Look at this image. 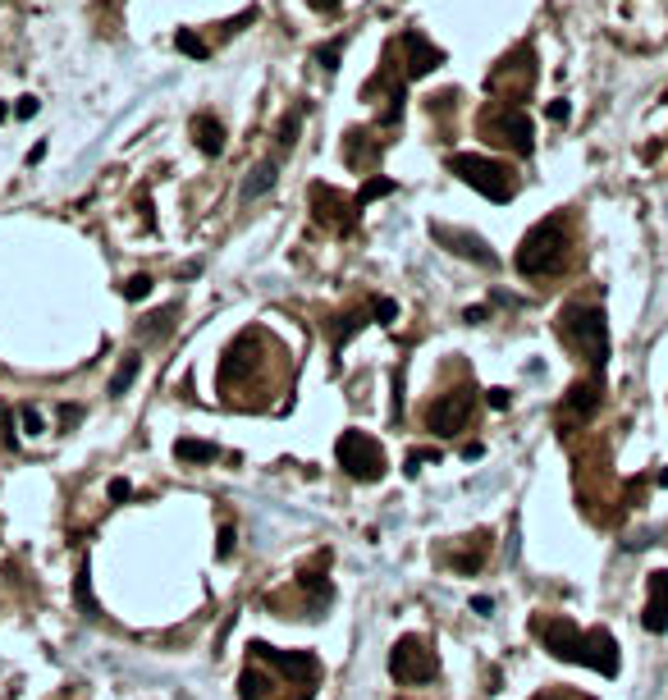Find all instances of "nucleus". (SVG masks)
I'll use <instances>...</instances> for the list:
<instances>
[{"mask_svg":"<svg viewBox=\"0 0 668 700\" xmlns=\"http://www.w3.org/2000/svg\"><path fill=\"white\" fill-rule=\"evenodd\" d=\"M536 636L545 641V650H550L554 659H563V664H586V668H595V673H604V678L618 673V641L604 632V627L582 632L572 618H540Z\"/></svg>","mask_w":668,"mask_h":700,"instance_id":"obj_1","label":"nucleus"},{"mask_svg":"<svg viewBox=\"0 0 668 700\" xmlns=\"http://www.w3.org/2000/svg\"><path fill=\"white\" fill-rule=\"evenodd\" d=\"M559 334L572 353H582L591 367L609 362V321H604V307H582L572 302L559 312Z\"/></svg>","mask_w":668,"mask_h":700,"instance_id":"obj_2","label":"nucleus"},{"mask_svg":"<svg viewBox=\"0 0 668 700\" xmlns=\"http://www.w3.org/2000/svg\"><path fill=\"white\" fill-rule=\"evenodd\" d=\"M563 257H568V225H563V216H550L522 238L513 266H518L522 275H554V270L563 266Z\"/></svg>","mask_w":668,"mask_h":700,"instance_id":"obj_3","label":"nucleus"},{"mask_svg":"<svg viewBox=\"0 0 668 700\" xmlns=\"http://www.w3.org/2000/svg\"><path fill=\"white\" fill-rule=\"evenodd\" d=\"M449 170L463 184H472L476 193H485L490 202H508L518 193V174L508 170L504 161H490V156H449Z\"/></svg>","mask_w":668,"mask_h":700,"instance_id":"obj_4","label":"nucleus"},{"mask_svg":"<svg viewBox=\"0 0 668 700\" xmlns=\"http://www.w3.org/2000/svg\"><path fill=\"white\" fill-rule=\"evenodd\" d=\"M481 138H490L495 147H513L518 156H531L536 147V129H531V119L522 106H485L481 110Z\"/></svg>","mask_w":668,"mask_h":700,"instance_id":"obj_5","label":"nucleus"},{"mask_svg":"<svg viewBox=\"0 0 668 700\" xmlns=\"http://www.w3.org/2000/svg\"><path fill=\"white\" fill-rule=\"evenodd\" d=\"M334 458H339V467H344L353 481H380L385 476V449H380V440H371V435L362 431H344L339 435V444H334Z\"/></svg>","mask_w":668,"mask_h":700,"instance_id":"obj_6","label":"nucleus"},{"mask_svg":"<svg viewBox=\"0 0 668 700\" xmlns=\"http://www.w3.org/2000/svg\"><path fill=\"white\" fill-rule=\"evenodd\" d=\"M389 673L403 682V687H421V682H431L440 673V659L435 650L421 641V636H399L394 650H389Z\"/></svg>","mask_w":668,"mask_h":700,"instance_id":"obj_7","label":"nucleus"},{"mask_svg":"<svg viewBox=\"0 0 668 700\" xmlns=\"http://www.w3.org/2000/svg\"><path fill=\"white\" fill-rule=\"evenodd\" d=\"M531 60H536L531 46H518V51L504 55V60L495 65V74H490V92L508 97L504 106H518V101L531 92V83H536V65H531Z\"/></svg>","mask_w":668,"mask_h":700,"instance_id":"obj_8","label":"nucleus"},{"mask_svg":"<svg viewBox=\"0 0 668 700\" xmlns=\"http://www.w3.org/2000/svg\"><path fill=\"white\" fill-rule=\"evenodd\" d=\"M472 408H476L472 389H449V394H440V399L426 408V426H431L435 435H458L467 421H472Z\"/></svg>","mask_w":668,"mask_h":700,"instance_id":"obj_9","label":"nucleus"},{"mask_svg":"<svg viewBox=\"0 0 668 700\" xmlns=\"http://www.w3.org/2000/svg\"><path fill=\"white\" fill-rule=\"evenodd\" d=\"M252 655H257L261 664H275L284 678H298L307 691L321 678V659H316L312 650H275V646H266V641H252Z\"/></svg>","mask_w":668,"mask_h":700,"instance_id":"obj_10","label":"nucleus"},{"mask_svg":"<svg viewBox=\"0 0 668 700\" xmlns=\"http://www.w3.org/2000/svg\"><path fill=\"white\" fill-rule=\"evenodd\" d=\"M394 46H399L403 60H408V65H403V74H408V78H421V74H431V69L444 65V51H440V46H431L421 33H403Z\"/></svg>","mask_w":668,"mask_h":700,"instance_id":"obj_11","label":"nucleus"},{"mask_svg":"<svg viewBox=\"0 0 668 700\" xmlns=\"http://www.w3.org/2000/svg\"><path fill=\"white\" fill-rule=\"evenodd\" d=\"M600 399H604V385H600V380H577V385L563 394L559 417H563V421H591L595 408H600Z\"/></svg>","mask_w":668,"mask_h":700,"instance_id":"obj_12","label":"nucleus"},{"mask_svg":"<svg viewBox=\"0 0 668 700\" xmlns=\"http://www.w3.org/2000/svg\"><path fill=\"white\" fill-rule=\"evenodd\" d=\"M431 234H435V243H449V252H458V257H472V261H481V266H499V257L485 248V238L467 234V229L431 225Z\"/></svg>","mask_w":668,"mask_h":700,"instance_id":"obj_13","label":"nucleus"},{"mask_svg":"<svg viewBox=\"0 0 668 700\" xmlns=\"http://www.w3.org/2000/svg\"><path fill=\"white\" fill-rule=\"evenodd\" d=\"M646 632H668V572H650L646 582V609H641Z\"/></svg>","mask_w":668,"mask_h":700,"instance_id":"obj_14","label":"nucleus"},{"mask_svg":"<svg viewBox=\"0 0 668 700\" xmlns=\"http://www.w3.org/2000/svg\"><path fill=\"white\" fill-rule=\"evenodd\" d=\"M312 206H316V220H325V225L334 229H353V211L357 202H344V197L334 193V188H312Z\"/></svg>","mask_w":668,"mask_h":700,"instance_id":"obj_15","label":"nucleus"},{"mask_svg":"<svg viewBox=\"0 0 668 700\" xmlns=\"http://www.w3.org/2000/svg\"><path fill=\"white\" fill-rule=\"evenodd\" d=\"M188 133H193L197 151H206V156H220V151H225V124H220L216 115H193Z\"/></svg>","mask_w":668,"mask_h":700,"instance_id":"obj_16","label":"nucleus"},{"mask_svg":"<svg viewBox=\"0 0 668 700\" xmlns=\"http://www.w3.org/2000/svg\"><path fill=\"white\" fill-rule=\"evenodd\" d=\"M174 458H179V463H216L220 449L206 440H179L174 444Z\"/></svg>","mask_w":668,"mask_h":700,"instance_id":"obj_17","label":"nucleus"},{"mask_svg":"<svg viewBox=\"0 0 668 700\" xmlns=\"http://www.w3.org/2000/svg\"><path fill=\"white\" fill-rule=\"evenodd\" d=\"M174 316H179V307H161L156 316H147V325H142V339H165L170 334V325H174Z\"/></svg>","mask_w":668,"mask_h":700,"instance_id":"obj_18","label":"nucleus"},{"mask_svg":"<svg viewBox=\"0 0 668 700\" xmlns=\"http://www.w3.org/2000/svg\"><path fill=\"white\" fill-rule=\"evenodd\" d=\"M74 595H78V609H83L87 618H97V600H92V572H87V563H83V568H78Z\"/></svg>","mask_w":668,"mask_h":700,"instance_id":"obj_19","label":"nucleus"},{"mask_svg":"<svg viewBox=\"0 0 668 700\" xmlns=\"http://www.w3.org/2000/svg\"><path fill=\"white\" fill-rule=\"evenodd\" d=\"M138 367H142V357H124V367H119L115 380H110V394H129V385L138 380Z\"/></svg>","mask_w":668,"mask_h":700,"instance_id":"obj_20","label":"nucleus"},{"mask_svg":"<svg viewBox=\"0 0 668 700\" xmlns=\"http://www.w3.org/2000/svg\"><path fill=\"white\" fill-rule=\"evenodd\" d=\"M270 184H275V165H257V179H248V184H243V197H261Z\"/></svg>","mask_w":668,"mask_h":700,"instance_id":"obj_21","label":"nucleus"},{"mask_svg":"<svg viewBox=\"0 0 668 700\" xmlns=\"http://www.w3.org/2000/svg\"><path fill=\"white\" fill-rule=\"evenodd\" d=\"M385 193H394V179H371V184L353 197V202H357V211H362V206H367V202H376V197H385Z\"/></svg>","mask_w":668,"mask_h":700,"instance_id":"obj_22","label":"nucleus"},{"mask_svg":"<svg viewBox=\"0 0 668 700\" xmlns=\"http://www.w3.org/2000/svg\"><path fill=\"white\" fill-rule=\"evenodd\" d=\"M174 46L184 55H193V60H206V42L197 33H188V28H179V37H174Z\"/></svg>","mask_w":668,"mask_h":700,"instance_id":"obj_23","label":"nucleus"},{"mask_svg":"<svg viewBox=\"0 0 668 700\" xmlns=\"http://www.w3.org/2000/svg\"><path fill=\"white\" fill-rule=\"evenodd\" d=\"M367 321V316H339V325H334V353H344V344H348V334L357 330V325Z\"/></svg>","mask_w":668,"mask_h":700,"instance_id":"obj_24","label":"nucleus"},{"mask_svg":"<svg viewBox=\"0 0 668 700\" xmlns=\"http://www.w3.org/2000/svg\"><path fill=\"white\" fill-rule=\"evenodd\" d=\"M421 463H440V449H412V453H408V467H403V472L417 476Z\"/></svg>","mask_w":668,"mask_h":700,"instance_id":"obj_25","label":"nucleus"},{"mask_svg":"<svg viewBox=\"0 0 668 700\" xmlns=\"http://www.w3.org/2000/svg\"><path fill=\"white\" fill-rule=\"evenodd\" d=\"M371 312H376V321H394V316H399V302H394V298H376V302H371Z\"/></svg>","mask_w":668,"mask_h":700,"instance_id":"obj_26","label":"nucleus"},{"mask_svg":"<svg viewBox=\"0 0 668 700\" xmlns=\"http://www.w3.org/2000/svg\"><path fill=\"white\" fill-rule=\"evenodd\" d=\"M147 289H151L147 275H133V280L124 284V298H147Z\"/></svg>","mask_w":668,"mask_h":700,"instance_id":"obj_27","label":"nucleus"},{"mask_svg":"<svg viewBox=\"0 0 668 700\" xmlns=\"http://www.w3.org/2000/svg\"><path fill=\"white\" fill-rule=\"evenodd\" d=\"M0 444L14 449V431H10V408H0Z\"/></svg>","mask_w":668,"mask_h":700,"instance_id":"obj_28","label":"nucleus"},{"mask_svg":"<svg viewBox=\"0 0 668 700\" xmlns=\"http://www.w3.org/2000/svg\"><path fill=\"white\" fill-rule=\"evenodd\" d=\"M216 554H220V559H229V554H234V527H225V531H220V545H216Z\"/></svg>","mask_w":668,"mask_h":700,"instance_id":"obj_29","label":"nucleus"},{"mask_svg":"<svg viewBox=\"0 0 668 700\" xmlns=\"http://www.w3.org/2000/svg\"><path fill=\"white\" fill-rule=\"evenodd\" d=\"M339 55H344V42H334L330 51H321V65L325 69H339Z\"/></svg>","mask_w":668,"mask_h":700,"instance_id":"obj_30","label":"nucleus"},{"mask_svg":"<svg viewBox=\"0 0 668 700\" xmlns=\"http://www.w3.org/2000/svg\"><path fill=\"white\" fill-rule=\"evenodd\" d=\"M23 431H28V435H37V431H42V417H37L33 408H23Z\"/></svg>","mask_w":668,"mask_h":700,"instance_id":"obj_31","label":"nucleus"},{"mask_svg":"<svg viewBox=\"0 0 668 700\" xmlns=\"http://www.w3.org/2000/svg\"><path fill=\"white\" fill-rule=\"evenodd\" d=\"M133 495V485L124 481V476H119V481H110V499H129Z\"/></svg>","mask_w":668,"mask_h":700,"instance_id":"obj_32","label":"nucleus"},{"mask_svg":"<svg viewBox=\"0 0 668 700\" xmlns=\"http://www.w3.org/2000/svg\"><path fill=\"white\" fill-rule=\"evenodd\" d=\"M513 403V394L508 389H490V408H508Z\"/></svg>","mask_w":668,"mask_h":700,"instance_id":"obj_33","label":"nucleus"},{"mask_svg":"<svg viewBox=\"0 0 668 700\" xmlns=\"http://www.w3.org/2000/svg\"><path fill=\"white\" fill-rule=\"evenodd\" d=\"M307 5H312V10H321V14H334L339 5H344V0H307Z\"/></svg>","mask_w":668,"mask_h":700,"instance_id":"obj_34","label":"nucleus"},{"mask_svg":"<svg viewBox=\"0 0 668 700\" xmlns=\"http://www.w3.org/2000/svg\"><path fill=\"white\" fill-rule=\"evenodd\" d=\"M550 119H568V101H550Z\"/></svg>","mask_w":668,"mask_h":700,"instance_id":"obj_35","label":"nucleus"},{"mask_svg":"<svg viewBox=\"0 0 668 700\" xmlns=\"http://www.w3.org/2000/svg\"><path fill=\"white\" fill-rule=\"evenodd\" d=\"M19 115H23V119L37 115V101H33V97H23V101H19Z\"/></svg>","mask_w":668,"mask_h":700,"instance_id":"obj_36","label":"nucleus"},{"mask_svg":"<svg viewBox=\"0 0 668 700\" xmlns=\"http://www.w3.org/2000/svg\"><path fill=\"white\" fill-rule=\"evenodd\" d=\"M536 700H586V696H559V691H550V696H536Z\"/></svg>","mask_w":668,"mask_h":700,"instance_id":"obj_37","label":"nucleus"},{"mask_svg":"<svg viewBox=\"0 0 668 700\" xmlns=\"http://www.w3.org/2000/svg\"><path fill=\"white\" fill-rule=\"evenodd\" d=\"M659 485H668V467H664V472H659Z\"/></svg>","mask_w":668,"mask_h":700,"instance_id":"obj_38","label":"nucleus"},{"mask_svg":"<svg viewBox=\"0 0 668 700\" xmlns=\"http://www.w3.org/2000/svg\"><path fill=\"white\" fill-rule=\"evenodd\" d=\"M5 115H10V110H5V106H0V119H5Z\"/></svg>","mask_w":668,"mask_h":700,"instance_id":"obj_39","label":"nucleus"},{"mask_svg":"<svg viewBox=\"0 0 668 700\" xmlns=\"http://www.w3.org/2000/svg\"><path fill=\"white\" fill-rule=\"evenodd\" d=\"M664 101H668V92H664Z\"/></svg>","mask_w":668,"mask_h":700,"instance_id":"obj_40","label":"nucleus"}]
</instances>
